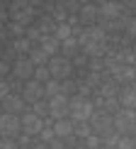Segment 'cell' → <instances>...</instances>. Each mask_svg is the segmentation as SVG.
Instances as JSON below:
<instances>
[{"label": "cell", "mask_w": 136, "mask_h": 149, "mask_svg": "<svg viewBox=\"0 0 136 149\" xmlns=\"http://www.w3.org/2000/svg\"><path fill=\"white\" fill-rule=\"evenodd\" d=\"M78 47L83 49L85 56L100 59L102 54L107 52V34H104L102 27H88V29H83V32H80Z\"/></svg>", "instance_id": "cell-1"}, {"label": "cell", "mask_w": 136, "mask_h": 149, "mask_svg": "<svg viewBox=\"0 0 136 149\" xmlns=\"http://www.w3.org/2000/svg\"><path fill=\"white\" fill-rule=\"evenodd\" d=\"M92 113H95V105L90 103V98H83V95H73L71 98V117L73 122H90Z\"/></svg>", "instance_id": "cell-2"}, {"label": "cell", "mask_w": 136, "mask_h": 149, "mask_svg": "<svg viewBox=\"0 0 136 149\" xmlns=\"http://www.w3.org/2000/svg\"><path fill=\"white\" fill-rule=\"evenodd\" d=\"M8 15L15 24H22V27H29V22L34 20V5L32 3H24V0H15L10 3Z\"/></svg>", "instance_id": "cell-3"}, {"label": "cell", "mask_w": 136, "mask_h": 149, "mask_svg": "<svg viewBox=\"0 0 136 149\" xmlns=\"http://www.w3.org/2000/svg\"><path fill=\"white\" fill-rule=\"evenodd\" d=\"M49 73H51L54 81H66V78L73 73V61L56 54V56L49 59Z\"/></svg>", "instance_id": "cell-4"}, {"label": "cell", "mask_w": 136, "mask_h": 149, "mask_svg": "<svg viewBox=\"0 0 136 149\" xmlns=\"http://www.w3.org/2000/svg\"><path fill=\"white\" fill-rule=\"evenodd\" d=\"M90 127H92V132L97 137H102V134H107V132L114 130V115L104 113V110H95L92 117H90Z\"/></svg>", "instance_id": "cell-5"}, {"label": "cell", "mask_w": 136, "mask_h": 149, "mask_svg": "<svg viewBox=\"0 0 136 149\" xmlns=\"http://www.w3.org/2000/svg\"><path fill=\"white\" fill-rule=\"evenodd\" d=\"M134 127H136V110L119 108L114 113V130L119 134H126V132H134Z\"/></svg>", "instance_id": "cell-6"}, {"label": "cell", "mask_w": 136, "mask_h": 149, "mask_svg": "<svg viewBox=\"0 0 136 149\" xmlns=\"http://www.w3.org/2000/svg\"><path fill=\"white\" fill-rule=\"evenodd\" d=\"M20 132H22L20 117H17V115H5V113H0V139H15Z\"/></svg>", "instance_id": "cell-7"}, {"label": "cell", "mask_w": 136, "mask_h": 149, "mask_svg": "<svg viewBox=\"0 0 136 149\" xmlns=\"http://www.w3.org/2000/svg\"><path fill=\"white\" fill-rule=\"evenodd\" d=\"M68 113H71V100H68V95H56L49 100V115L56 117V120H66Z\"/></svg>", "instance_id": "cell-8"}, {"label": "cell", "mask_w": 136, "mask_h": 149, "mask_svg": "<svg viewBox=\"0 0 136 149\" xmlns=\"http://www.w3.org/2000/svg\"><path fill=\"white\" fill-rule=\"evenodd\" d=\"M20 127L27 137H34V134H39L44 130V120L36 117L34 113H24V115H20Z\"/></svg>", "instance_id": "cell-9"}, {"label": "cell", "mask_w": 136, "mask_h": 149, "mask_svg": "<svg viewBox=\"0 0 136 149\" xmlns=\"http://www.w3.org/2000/svg\"><path fill=\"white\" fill-rule=\"evenodd\" d=\"M41 98H44V86L36 83L34 78L27 81L24 88H22V100H24V103H39Z\"/></svg>", "instance_id": "cell-10"}, {"label": "cell", "mask_w": 136, "mask_h": 149, "mask_svg": "<svg viewBox=\"0 0 136 149\" xmlns=\"http://www.w3.org/2000/svg\"><path fill=\"white\" fill-rule=\"evenodd\" d=\"M12 73H15L20 81H32L34 78V64L27 56H20L15 61V66H12Z\"/></svg>", "instance_id": "cell-11"}, {"label": "cell", "mask_w": 136, "mask_h": 149, "mask_svg": "<svg viewBox=\"0 0 136 149\" xmlns=\"http://www.w3.org/2000/svg\"><path fill=\"white\" fill-rule=\"evenodd\" d=\"M54 134H56L58 139H63V142H68V139H73L76 137V122L73 120H56L54 122Z\"/></svg>", "instance_id": "cell-12"}, {"label": "cell", "mask_w": 136, "mask_h": 149, "mask_svg": "<svg viewBox=\"0 0 136 149\" xmlns=\"http://www.w3.org/2000/svg\"><path fill=\"white\" fill-rule=\"evenodd\" d=\"M0 105H3V113L5 115H17V117L24 115V100H22V95H12V93H10Z\"/></svg>", "instance_id": "cell-13"}, {"label": "cell", "mask_w": 136, "mask_h": 149, "mask_svg": "<svg viewBox=\"0 0 136 149\" xmlns=\"http://www.w3.org/2000/svg\"><path fill=\"white\" fill-rule=\"evenodd\" d=\"M122 10H124V5H122V3H100V5H97L100 17H102V20H109V22L119 20Z\"/></svg>", "instance_id": "cell-14"}, {"label": "cell", "mask_w": 136, "mask_h": 149, "mask_svg": "<svg viewBox=\"0 0 136 149\" xmlns=\"http://www.w3.org/2000/svg\"><path fill=\"white\" fill-rule=\"evenodd\" d=\"M119 105L124 110H136V83L124 86L119 91Z\"/></svg>", "instance_id": "cell-15"}, {"label": "cell", "mask_w": 136, "mask_h": 149, "mask_svg": "<svg viewBox=\"0 0 136 149\" xmlns=\"http://www.w3.org/2000/svg\"><path fill=\"white\" fill-rule=\"evenodd\" d=\"M39 47L44 49V52L49 54V59H51V56H56V52L61 49V42H58L54 34H44V37L39 39Z\"/></svg>", "instance_id": "cell-16"}, {"label": "cell", "mask_w": 136, "mask_h": 149, "mask_svg": "<svg viewBox=\"0 0 136 149\" xmlns=\"http://www.w3.org/2000/svg\"><path fill=\"white\" fill-rule=\"evenodd\" d=\"M27 59L34 64V69H36V66H49V54H46L41 47H34L32 52H29V56H27Z\"/></svg>", "instance_id": "cell-17"}, {"label": "cell", "mask_w": 136, "mask_h": 149, "mask_svg": "<svg viewBox=\"0 0 136 149\" xmlns=\"http://www.w3.org/2000/svg\"><path fill=\"white\" fill-rule=\"evenodd\" d=\"M54 37H56L58 42H66V39H71V37H73V29H71V24H68V22H58V24H56V29H54Z\"/></svg>", "instance_id": "cell-18"}, {"label": "cell", "mask_w": 136, "mask_h": 149, "mask_svg": "<svg viewBox=\"0 0 136 149\" xmlns=\"http://www.w3.org/2000/svg\"><path fill=\"white\" fill-rule=\"evenodd\" d=\"M97 5H80V20L83 22H95L97 20Z\"/></svg>", "instance_id": "cell-19"}, {"label": "cell", "mask_w": 136, "mask_h": 149, "mask_svg": "<svg viewBox=\"0 0 136 149\" xmlns=\"http://www.w3.org/2000/svg\"><path fill=\"white\" fill-rule=\"evenodd\" d=\"M56 95H61V81H49V83H44V98H56Z\"/></svg>", "instance_id": "cell-20"}, {"label": "cell", "mask_w": 136, "mask_h": 149, "mask_svg": "<svg viewBox=\"0 0 136 149\" xmlns=\"http://www.w3.org/2000/svg\"><path fill=\"white\" fill-rule=\"evenodd\" d=\"M100 93L104 100H109V98H117L119 95V91H117V83L114 81H109V83H100Z\"/></svg>", "instance_id": "cell-21"}, {"label": "cell", "mask_w": 136, "mask_h": 149, "mask_svg": "<svg viewBox=\"0 0 136 149\" xmlns=\"http://www.w3.org/2000/svg\"><path fill=\"white\" fill-rule=\"evenodd\" d=\"M76 49H78V39H76V37H71V39L61 42V52H63L66 59H71L73 54H76Z\"/></svg>", "instance_id": "cell-22"}, {"label": "cell", "mask_w": 136, "mask_h": 149, "mask_svg": "<svg viewBox=\"0 0 136 149\" xmlns=\"http://www.w3.org/2000/svg\"><path fill=\"white\" fill-rule=\"evenodd\" d=\"M34 81L36 83H49V81H51V73H49V66H36L34 69Z\"/></svg>", "instance_id": "cell-23"}, {"label": "cell", "mask_w": 136, "mask_h": 149, "mask_svg": "<svg viewBox=\"0 0 136 149\" xmlns=\"http://www.w3.org/2000/svg\"><path fill=\"white\" fill-rule=\"evenodd\" d=\"M32 42L27 39V37H22V39H15V52H20V54H24V56H29V52H32Z\"/></svg>", "instance_id": "cell-24"}, {"label": "cell", "mask_w": 136, "mask_h": 149, "mask_svg": "<svg viewBox=\"0 0 136 149\" xmlns=\"http://www.w3.org/2000/svg\"><path fill=\"white\" fill-rule=\"evenodd\" d=\"M90 134H95V132H92V127H90V122H76V137L88 139Z\"/></svg>", "instance_id": "cell-25"}, {"label": "cell", "mask_w": 136, "mask_h": 149, "mask_svg": "<svg viewBox=\"0 0 136 149\" xmlns=\"http://www.w3.org/2000/svg\"><path fill=\"white\" fill-rule=\"evenodd\" d=\"M41 142H44V144H51L54 139H56V134H54V127L51 125H44V130H41Z\"/></svg>", "instance_id": "cell-26"}, {"label": "cell", "mask_w": 136, "mask_h": 149, "mask_svg": "<svg viewBox=\"0 0 136 149\" xmlns=\"http://www.w3.org/2000/svg\"><path fill=\"white\" fill-rule=\"evenodd\" d=\"M136 147V139L134 137H126V134H122L119 142H117V149H134Z\"/></svg>", "instance_id": "cell-27"}, {"label": "cell", "mask_w": 136, "mask_h": 149, "mask_svg": "<svg viewBox=\"0 0 136 149\" xmlns=\"http://www.w3.org/2000/svg\"><path fill=\"white\" fill-rule=\"evenodd\" d=\"M119 81H136V71H134V66H124L122 69V73L117 76Z\"/></svg>", "instance_id": "cell-28"}, {"label": "cell", "mask_w": 136, "mask_h": 149, "mask_svg": "<svg viewBox=\"0 0 136 149\" xmlns=\"http://www.w3.org/2000/svg\"><path fill=\"white\" fill-rule=\"evenodd\" d=\"M24 37H27L29 42H39V39H41L44 34H41V29H39V27H27V32H24Z\"/></svg>", "instance_id": "cell-29"}, {"label": "cell", "mask_w": 136, "mask_h": 149, "mask_svg": "<svg viewBox=\"0 0 136 149\" xmlns=\"http://www.w3.org/2000/svg\"><path fill=\"white\" fill-rule=\"evenodd\" d=\"M32 113H34L36 117H44V115H49V103H44V100L34 103V110H32Z\"/></svg>", "instance_id": "cell-30"}, {"label": "cell", "mask_w": 136, "mask_h": 149, "mask_svg": "<svg viewBox=\"0 0 136 149\" xmlns=\"http://www.w3.org/2000/svg\"><path fill=\"white\" fill-rule=\"evenodd\" d=\"M85 147L88 149H100V137H97V134H90V137L85 139Z\"/></svg>", "instance_id": "cell-31"}, {"label": "cell", "mask_w": 136, "mask_h": 149, "mask_svg": "<svg viewBox=\"0 0 136 149\" xmlns=\"http://www.w3.org/2000/svg\"><path fill=\"white\" fill-rule=\"evenodd\" d=\"M10 95V83H5V81H0V103L5 100V98Z\"/></svg>", "instance_id": "cell-32"}, {"label": "cell", "mask_w": 136, "mask_h": 149, "mask_svg": "<svg viewBox=\"0 0 136 149\" xmlns=\"http://www.w3.org/2000/svg\"><path fill=\"white\" fill-rule=\"evenodd\" d=\"M0 149H20L15 139H0Z\"/></svg>", "instance_id": "cell-33"}, {"label": "cell", "mask_w": 136, "mask_h": 149, "mask_svg": "<svg viewBox=\"0 0 136 149\" xmlns=\"http://www.w3.org/2000/svg\"><path fill=\"white\" fill-rule=\"evenodd\" d=\"M5 37H8V27H5V24H0V39H5Z\"/></svg>", "instance_id": "cell-34"}, {"label": "cell", "mask_w": 136, "mask_h": 149, "mask_svg": "<svg viewBox=\"0 0 136 149\" xmlns=\"http://www.w3.org/2000/svg\"><path fill=\"white\" fill-rule=\"evenodd\" d=\"M8 71H10V66L5 64V61H0V73H8Z\"/></svg>", "instance_id": "cell-35"}, {"label": "cell", "mask_w": 136, "mask_h": 149, "mask_svg": "<svg viewBox=\"0 0 136 149\" xmlns=\"http://www.w3.org/2000/svg\"><path fill=\"white\" fill-rule=\"evenodd\" d=\"M34 149H51L49 144H44V142H39V144H34Z\"/></svg>", "instance_id": "cell-36"}, {"label": "cell", "mask_w": 136, "mask_h": 149, "mask_svg": "<svg viewBox=\"0 0 136 149\" xmlns=\"http://www.w3.org/2000/svg\"><path fill=\"white\" fill-rule=\"evenodd\" d=\"M100 149H112V147H100Z\"/></svg>", "instance_id": "cell-37"}, {"label": "cell", "mask_w": 136, "mask_h": 149, "mask_svg": "<svg viewBox=\"0 0 136 149\" xmlns=\"http://www.w3.org/2000/svg\"><path fill=\"white\" fill-rule=\"evenodd\" d=\"M134 139H136V127H134Z\"/></svg>", "instance_id": "cell-38"}, {"label": "cell", "mask_w": 136, "mask_h": 149, "mask_svg": "<svg viewBox=\"0 0 136 149\" xmlns=\"http://www.w3.org/2000/svg\"><path fill=\"white\" fill-rule=\"evenodd\" d=\"M76 149H83V147H76Z\"/></svg>", "instance_id": "cell-39"}]
</instances>
